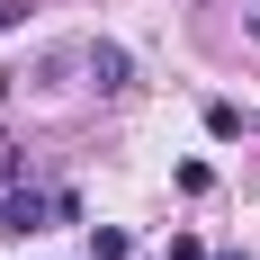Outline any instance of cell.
Returning a JSON list of instances; mask_svg holds the SVG:
<instances>
[{
	"label": "cell",
	"instance_id": "cell-1",
	"mask_svg": "<svg viewBox=\"0 0 260 260\" xmlns=\"http://www.w3.org/2000/svg\"><path fill=\"white\" fill-rule=\"evenodd\" d=\"M90 81L99 90H126V45H90Z\"/></svg>",
	"mask_w": 260,
	"mask_h": 260
},
{
	"label": "cell",
	"instance_id": "cell-2",
	"mask_svg": "<svg viewBox=\"0 0 260 260\" xmlns=\"http://www.w3.org/2000/svg\"><path fill=\"white\" fill-rule=\"evenodd\" d=\"M90 260H135V242L117 234V224H99V234H90Z\"/></svg>",
	"mask_w": 260,
	"mask_h": 260
},
{
	"label": "cell",
	"instance_id": "cell-6",
	"mask_svg": "<svg viewBox=\"0 0 260 260\" xmlns=\"http://www.w3.org/2000/svg\"><path fill=\"white\" fill-rule=\"evenodd\" d=\"M18 18H27V0H0V27H18Z\"/></svg>",
	"mask_w": 260,
	"mask_h": 260
},
{
	"label": "cell",
	"instance_id": "cell-4",
	"mask_svg": "<svg viewBox=\"0 0 260 260\" xmlns=\"http://www.w3.org/2000/svg\"><path fill=\"white\" fill-rule=\"evenodd\" d=\"M207 135H242V108L234 99H207Z\"/></svg>",
	"mask_w": 260,
	"mask_h": 260
},
{
	"label": "cell",
	"instance_id": "cell-5",
	"mask_svg": "<svg viewBox=\"0 0 260 260\" xmlns=\"http://www.w3.org/2000/svg\"><path fill=\"white\" fill-rule=\"evenodd\" d=\"M171 260H207V242H198V234H171Z\"/></svg>",
	"mask_w": 260,
	"mask_h": 260
},
{
	"label": "cell",
	"instance_id": "cell-3",
	"mask_svg": "<svg viewBox=\"0 0 260 260\" xmlns=\"http://www.w3.org/2000/svg\"><path fill=\"white\" fill-rule=\"evenodd\" d=\"M27 180H36V171H27V153H18V144H0V188H27Z\"/></svg>",
	"mask_w": 260,
	"mask_h": 260
},
{
	"label": "cell",
	"instance_id": "cell-7",
	"mask_svg": "<svg viewBox=\"0 0 260 260\" xmlns=\"http://www.w3.org/2000/svg\"><path fill=\"white\" fill-rule=\"evenodd\" d=\"M215 260H242V251H215Z\"/></svg>",
	"mask_w": 260,
	"mask_h": 260
},
{
	"label": "cell",
	"instance_id": "cell-8",
	"mask_svg": "<svg viewBox=\"0 0 260 260\" xmlns=\"http://www.w3.org/2000/svg\"><path fill=\"white\" fill-rule=\"evenodd\" d=\"M251 36H260V9H251Z\"/></svg>",
	"mask_w": 260,
	"mask_h": 260
}]
</instances>
